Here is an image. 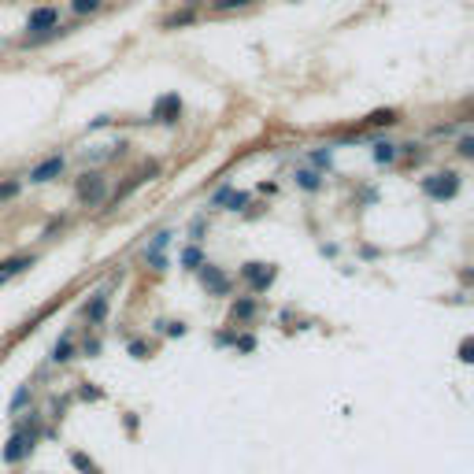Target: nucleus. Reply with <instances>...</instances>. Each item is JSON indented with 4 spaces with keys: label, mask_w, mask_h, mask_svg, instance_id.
I'll return each mask as SVG.
<instances>
[{
    "label": "nucleus",
    "mask_w": 474,
    "mask_h": 474,
    "mask_svg": "<svg viewBox=\"0 0 474 474\" xmlns=\"http://www.w3.org/2000/svg\"><path fill=\"white\" fill-rule=\"evenodd\" d=\"M423 193H426L430 200H452L459 193V175H456V170L430 175V178H423Z\"/></svg>",
    "instance_id": "f257e3e1"
},
{
    "label": "nucleus",
    "mask_w": 474,
    "mask_h": 474,
    "mask_svg": "<svg viewBox=\"0 0 474 474\" xmlns=\"http://www.w3.org/2000/svg\"><path fill=\"white\" fill-rule=\"evenodd\" d=\"M26 30L30 34H56L60 30V8H34L30 12V19H26Z\"/></svg>",
    "instance_id": "f03ea898"
},
{
    "label": "nucleus",
    "mask_w": 474,
    "mask_h": 474,
    "mask_svg": "<svg viewBox=\"0 0 474 474\" xmlns=\"http://www.w3.org/2000/svg\"><path fill=\"white\" fill-rule=\"evenodd\" d=\"M34 441H37V430H15L12 441H8V448H4V463H19L23 456H30V448H34Z\"/></svg>",
    "instance_id": "7ed1b4c3"
},
{
    "label": "nucleus",
    "mask_w": 474,
    "mask_h": 474,
    "mask_svg": "<svg viewBox=\"0 0 474 474\" xmlns=\"http://www.w3.org/2000/svg\"><path fill=\"white\" fill-rule=\"evenodd\" d=\"M178 115H182V100H178V93H164L159 100L152 104V123H178Z\"/></svg>",
    "instance_id": "20e7f679"
},
{
    "label": "nucleus",
    "mask_w": 474,
    "mask_h": 474,
    "mask_svg": "<svg viewBox=\"0 0 474 474\" xmlns=\"http://www.w3.org/2000/svg\"><path fill=\"white\" fill-rule=\"evenodd\" d=\"M241 278H249V282H252V293H263V289L274 282V267H267V263H245L241 267Z\"/></svg>",
    "instance_id": "39448f33"
},
{
    "label": "nucleus",
    "mask_w": 474,
    "mask_h": 474,
    "mask_svg": "<svg viewBox=\"0 0 474 474\" xmlns=\"http://www.w3.org/2000/svg\"><path fill=\"white\" fill-rule=\"evenodd\" d=\"M60 170H63V156H49V159H41V164L30 170V186H45V182L52 178H60Z\"/></svg>",
    "instance_id": "423d86ee"
},
{
    "label": "nucleus",
    "mask_w": 474,
    "mask_h": 474,
    "mask_svg": "<svg viewBox=\"0 0 474 474\" xmlns=\"http://www.w3.org/2000/svg\"><path fill=\"white\" fill-rule=\"evenodd\" d=\"M197 271H200V282L208 286L211 293H219V297H222V293H230V278H226V274L219 271V267H211V263H200Z\"/></svg>",
    "instance_id": "0eeeda50"
},
{
    "label": "nucleus",
    "mask_w": 474,
    "mask_h": 474,
    "mask_svg": "<svg viewBox=\"0 0 474 474\" xmlns=\"http://www.w3.org/2000/svg\"><path fill=\"white\" fill-rule=\"evenodd\" d=\"M78 200L89 204V208H96V204L104 200V178L100 175H85V182L78 186Z\"/></svg>",
    "instance_id": "6e6552de"
},
{
    "label": "nucleus",
    "mask_w": 474,
    "mask_h": 474,
    "mask_svg": "<svg viewBox=\"0 0 474 474\" xmlns=\"http://www.w3.org/2000/svg\"><path fill=\"white\" fill-rule=\"evenodd\" d=\"M34 263H37V256H12V260H4V263H0V282L23 274L26 267H34Z\"/></svg>",
    "instance_id": "1a4fd4ad"
},
{
    "label": "nucleus",
    "mask_w": 474,
    "mask_h": 474,
    "mask_svg": "<svg viewBox=\"0 0 474 474\" xmlns=\"http://www.w3.org/2000/svg\"><path fill=\"white\" fill-rule=\"evenodd\" d=\"M104 315H107V293H96L93 304H85V319H89V322H104Z\"/></svg>",
    "instance_id": "9d476101"
},
{
    "label": "nucleus",
    "mask_w": 474,
    "mask_h": 474,
    "mask_svg": "<svg viewBox=\"0 0 474 474\" xmlns=\"http://www.w3.org/2000/svg\"><path fill=\"white\" fill-rule=\"evenodd\" d=\"M297 186L308 189V193H319L322 189V178L315 175V170H297Z\"/></svg>",
    "instance_id": "9b49d317"
},
{
    "label": "nucleus",
    "mask_w": 474,
    "mask_h": 474,
    "mask_svg": "<svg viewBox=\"0 0 474 474\" xmlns=\"http://www.w3.org/2000/svg\"><path fill=\"white\" fill-rule=\"evenodd\" d=\"M252 0H211V12L222 15V12H234V8H249Z\"/></svg>",
    "instance_id": "f8f14e48"
},
{
    "label": "nucleus",
    "mask_w": 474,
    "mask_h": 474,
    "mask_svg": "<svg viewBox=\"0 0 474 474\" xmlns=\"http://www.w3.org/2000/svg\"><path fill=\"white\" fill-rule=\"evenodd\" d=\"M200 263H204V256H200V249H197V245H189V249L182 252V267H189V271H197Z\"/></svg>",
    "instance_id": "ddd939ff"
},
{
    "label": "nucleus",
    "mask_w": 474,
    "mask_h": 474,
    "mask_svg": "<svg viewBox=\"0 0 474 474\" xmlns=\"http://www.w3.org/2000/svg\"><path fill=\"white\" fill-rule=\"evenodd\" d=\"M374 159H378V164H393V159H396V145H389V141L374 145Z\"/></svg>",
    "instance_id": "4468645a"
},
{
    "label": "nucleus",
    "mask_w": 474,
    "mask_h": 474,
    "mask_svg": "<svg viewBox=\"0 0 474 474\" xmlns=\"http://www.w3.org/2000/svg\"><path fill=\"white\" fill-rule=\"evenodd\" d=\"M71 352H74L71 337H63V341H56V349H52V360H56V363H67V360H71Z\"/></svg>",
    "instance_id": "2eb2a0df"
},
{
    "label": "nucleus",
    "mask_w": 474,
    "mask_h": 474,
    "mask_svg": "<svg viewBox=\"0 0 474 474\" xmlns=\"http://www.w3.org/2000/svg\"><path fill=\"white\" fill-rule=\"evenodd\" d=\"M396 123V112L393 107H385V112H374L371 119H367V126H393Z\"/></svg>",
    "instance_id": "dca6fc26"
},
{
    "label": "nucleus",
    "mask_w": 474,
    "mask_h": 474,
    "mask_svg": "<svg viewBox=\"0 0 474 474\" xmlns=\"http://www.w3.org/2000/svg\"><path fill=\"white\" fill-rule=\"evenodd\" d=\"M74 12H78V15H93V12H100V0H74Z\"/></svg>",
    "instance_id": "f3484780"
},
{
    "label": "nucleus",
    "mask_w": 474,
    "mask_h": 474,
    "mask_svg": "<svg viewBox=\"0 0 474 474\" xmlns=\"http://www.w3.org/2000/svg\"><path fill=\"white\" fill-rule=\"evenodd\" d=\"M252 311H256L252 300H241V304H234V319H252Z\"/></svg>",
    "instance_id": "a211bd4d"
},
{
    "label": "nucleus",
    "mask_w": 474,
    "mask_h": 474,
    "mask_svg": "<svg viewBox=\"0 0 474 474\" xmlns=\"http://www.w3.org/2000/svg\"><path fill=\"white\" fill-rule=\"evenodd\" d=\"M15 193H19V182H4V186H0V204H4V200H12Z\"/></svg>",
    "instance_id": "6ab92c4d"
},
{
    "label": "nucleus",
    "mask_w": 474,
    "mask_h": 474,
    "mask_svg": "<svg viewBox=\"0 0 474 474\" xmlns=\"http://www.w3.org/2000/svg\"><path fill=\"white\" fill-rule=\"evenodd\" d=\"M245 204H249V193H237V197L230 193V211H241Z\"/></svg>",
    "instance_id": "aec40b11"
},
{
    "label": "nucleus",
    "mask_w": 474,
    "mask_h": 474,
    "mask_svg": "<svg viewBox=\"0 0 474 474\" xmlns=\"http://www.w3.org/2000/svg\"><path fill=\"white\" fill-rule=\"evenodd\" d=\"M26 396H30V385H23V389L15 393V401H12V412H19V407L26 404Z\"/></svg>",
    "instance_id": "412c9836"
},
{
    "label": "nucleus",
    "mask_w": 474,
    "mask_h": 474,
    "mask_svg": "<svg viewBox=\"0 0 474 474\" xmlns=\"http://www.w3.org/2000/svg\"><path fill=\"white\" fill-rule=\"evenodd\" d=\"M471 352H474V344H471V337H467V341L459 344V360H463V363H471V360H474Z\"/></svg>",
    "instance_id": "4be33fe9"
},
{
    "label": "nucleus",
    "mask_w": 474,
    "mask_h": 474,
    "mask_svg": "<svg viewBox=\"0 0 474 474\" xmlns=\"http://www.w3.org/2000/svg\"><path fill=\"white\" fill-rule=\"evenodd\" d=\"M230 193H234L230 186H222V189H219V193H215V197H211V204H215V208H219V204H226V200H230Z\"/></svg>",
    "instance_id": "5701e85b"
},
{
    "label": "nucleus",
    "mask_w": 474,
    "mask_h": 474,
    "mask_svg": "<svg viewBox=\"0 0 474 474\" xmlns=\"http://www.w3.org/2000/svg\"><path fill=\"white\" fill-rule=\"evenodd\" d=\"M459 156H474V137H463V141H459Z\"/></svg>",
    "instance_id": "b1692460"
},
{
    "label": "nucleus",
    "mask_w": 474,
    "mask_h": 474,
    "mask_svg": "<svg viewBox=\"0 0 474 474\" xmlns=\"http://www.w3.org/2000/svg\"><path fill=\"white\" fill-rule=\"evenodd\" d=\"M237 349H241V352H252V349H256V337H249V333H245V337H237Z\"/></svg>",
    "instance_id": "393cba45"
},
{
    "label": "nucleus",
    "mask_w": 474,
    "mask_h": 474,
    "mask_svg": "<svg viewBox=\"0 0 474 474\" xmlns=\"http://www.w3.org/2000/svg\"><path fill=\"white\" fill-rule=\"evenodd\" d=\"M311 159H315V164H319V167H330V148H319V152H315V156H311Z\"/></svg>",
    "instance_id": "a878e982"
}]
</instances>
